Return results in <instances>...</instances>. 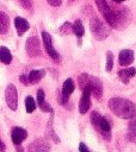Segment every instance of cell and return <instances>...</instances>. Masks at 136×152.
I'll list each match as a JSON object with an SVG mask.
<instances>
[{"mask_svg":"<svg viewBox=\"0 0 136 152\" xmlns=\"http://www.w3.org/2000/svg\"><path fill=\"white\" fill-rule=\"evenodd\" d=\"M89 28H91V32L92 34L94 36V38L97 40H104L109 37L110 34V31L109 28L101 23V20L97 17H93L91 20H89Z\"/></svg>","mask_w":136,"mask_h":152,"instance_id":"277c9868","label":"cell"},{"mask_svg":"<svg viewBox=\"0 0 136 152\" xmlns=\"http://www.w3.org/2000/svg\"><path fill=\"white\" fill-rule=\"evenodd\" d=\"M73 24H70L69 21H66L62 24V26L60 27V33L62 36H67V34H70L73 33Z\"/></svg>","mask_w":136,"mask_h":152,"instance_id":"7402d4cb","label":"cell"},{"mask_svg":"<svg viewBox=\"0 0 136 152\" xmlns=\"http://www.w3.org/2000/svg\"><path fill=\"white\" fill-rule=\"evenodd\" d=\"M91 94L98 100L103 95V84L100 80L94 76H91Z\"/></svg>","mask_w":136,"mask_h":152,"instance_id":"4fadbf2b","label":"cell"},{"mask_svg":"<svg viewBox=\"0 0 136 152\" xmlns=\"http://www.w3.org/2000/svg\"><path fill=\"white\" fill-rule=\"evenodd\" d=\"M44 75H45V71H44V70H32V71L29 74L30 83H31V84L38 83V82L43 78Z\"/></svg>","mask_w":136,"mask_h":152,"instance_id":"d6986e66","label":"cell"},{"mask_svg":"<svg viewBox=\"0 0 136 152\" xmlns=\"http://www.w3.org/2000/svg\"><path fill=\"white\" fill-rule=\"evenodd\" d=\"M14 26H16V30H17L18 36H23L30 28L29 21L26 19L21 18V17H16V19H14Z\"/></svg>","mask_w":136,"mask_h":152,"instance_id":"5bb4252c","label":"cell"},{"mask_svg":"<svg viewBox=\"0 0 136 152\" xmlns=\"http://www.w3.org/2000/svg\"><path fill=\"white\" fill-rule=\"evenodd\" d=\"M78 83H79L81 91H85L87 89L91 90V76L88 74H86V72L80 74L78 77Z\"/></svg>","mask_w":136,"mask_h":152,"instance_id":"2e32d148","label":"cell"},{"mask_svg":"<svg viewBox=\"0 0 136 152\" xmlns=\"http://www.w3.org/2000/svg\"><path fill=\"white\" fill-rule=\"evenodd\" d=\"M134 59H135V55H134V51L130 49H124L118 55V62L122 66L130 65L134 62Z\"/></svg>","mask_w":136,"mask_h":152,"instance_id":"30bf717a","label":"cell"},{"mask_svg":"<svg viewBox=\"0 0 136 152\" xmlns=\"http://www.w3.org/2000/svg\"><path fill=\"white\" fill-rule=\"evenodd\" d=\"M113 2H116V4H120V2H123V1H125V0H112Z\"/></svg>","mask_w":136,"mask_h":152,"instance_id":"d6a6232c","label":"cell"},{"mask_svg":"<svg viewBox=\"0 0 136 152\" xmlns=\"http://www.w3.org/2000/svg\"><path fill=\"white\" fill-rule=\"evenodd\" d=\"M79 151H80V152H91L84 142H80V145H79Z\"/></svg>","mask_w":136,"mask_h":152,"instance_id":"f546056e","label":"cell"},{"mask_svg":"<svg viewBox=\"0 0 136 152\" xmlns=\"http://www.w3.org/2000/svg\"><path fill=\"white\" fill-rule=\"evenodd\" d=\"M16 147V151L17 152H24V148L21 147V145H17V146H14Z\"/></svg>","mask_w":136,"mask_h":152,"instance_id":"1f68e13d","label":"cell"},{"mask_svg":"<svg viewBox=\"0 0 136 152\" xmlns=\"http://www.w3.org/2000/svg\"><path fill=\"white\" fill-rule=\"evenodd\" d=\"M27 137V132L21 127H13L11 131V138L14 146L21 145V141Z\"/></svg>","mask_w":136,"mask_h":152,"instance_id":"8fae6325","label":"cell"},{"mask_svg":"<svg viewBox=\"0 0 136 152\" xmlns=\"http://www.w3.org/2000/svg\"><path fill=\"white\" fill-rule=\"evenodd\" d=\"M0 59L4 64H10L11 61H12V55L10 52V50L6 48V46H1L0 48Z\"/></svg>","mask_w":136,"mask_h":152,"instance_id":"44dd1931","label":"cell"},{"mask_svg":"<svg viewBox=\"0 0 136 152\" xmlns=\"http://www.w3.org/2000/svg\"><path fill=\"white\" fill-rule=\"evenodd\" d=\"M128 139L129 141L136 144V118L131 119L128 125Z\"/></svg>","mask_w":136,"mask_h":152,"instance_id":"e0dca14e","label":"cell"},{"mask_svg":"<svg viewBox=\"0 0 136 152\" xmlns=\"http://www.w3.org/2000/svg\"><path fill=\"white\" fill-rule=\"evenodd\" d=\"M25 109H26L27 113H32L36 109V102H35L33 97L26 96V99H25Z\"/></svg>","mask_w":136,"mask_h":152,"instance_id":"603a6c76","label":"cell"},{"mask_svg":"<svg viewBox=\"0 0 136 152\" xmlns=\"http://www.w3.org/2000/svg\"><path fill=\"white\" fill-rule=\"evenodd\" d=\"M74 82L72 78H67L64 82H63V86H62V91H61V95H60V103L62 106L67 104L68 103V99L70 96V94L74 91Z\"/></svg>","mask_w":136,"mask_h":152,"instance_id":"ba28073f","label":"cell"},{"mask_svg":"<svg viewBox=\"0 0 136 152\" xmlns=\"http://www.w3.org/2000/svg\"><path fill=\"white\" fill-rule=\"evenodd\" d=\"M91 90L87 89L85 91H82V95H81V99H80V102H79V112L81 114H85L89 106H91Z\"/></svg>","mask_w":136,"mask_h":152,"instance_id":"7c38bea8","label":"cell"},{"mask_svg":"<svg viewBox=\"0 0 136 152\" xmlns=\"http://www.w3.org/2000/svg\"><path fill=\"white\" fill-rule=\"evenodd\" d=\"M5 97L7 106L11 110H16L18 107V93L14 84H8L5 90Z\"/></svg>","mask_w":136,"mask_h":152,"instance_id":"8992f818","label":"cell"},{"mask_svg":"<svg viewBox=\"0 0 136 152\" xmlns=\"http://www.w3.org/2000/svg\"><path fill=\"white\" fill-rule=\"evenodd\" d=\"M73 31H74L75 36L79 38V43H80V39H81V37L84 36V33H85L84 24H82V21H81L80 19H78V20L74 21V24H73Z\"/></svg>","mask_w":136,"mask_h":152,"instance_id":"ffe728a7","label":"cell"},{"mask_svg":"<svg viewBox=\"0 0 136 152\" xmlns=\"http://www.w3.org/2000/svg\"><path fill=\"white\" fill-rule=\"evenodd\" d=\"M113 66V55L111 51H107L106 53V71H111Z\"/></svg>","mask_w":136,"mask_h":152,"instance_id":"cb8c5ba5","label":"cell"},{"mask_svg":"<svg viewBox=\"0 0 136 152\" xmlns=\"http://www.w3.org/2000/svg\"><path fill=\"white\" fill-rule=\"evenodd\" d=\"M19 80H20V82L23 83V84H25V86H29V84H31L30 83V80H29V75H20L19 76Z\"/></svg>","mask_w":136,"mask_h":152,"instance_id":"83f0119b","label":"cell"},{"mask_svg":"<svg viewBox=\"0 0 136 152\" xmlns=\"http://www.w3.org/2000/svg\"><path fill=\"white\" fill-rule=\"evenodd\" d=\"M91 122L104 139L110 140V138H111V124L109 122V120L106 118L101 116L97 110H93L91 113Z\"/></svg>","mask_w":136,"mask_h":152,"instance_id":"7a4b0ae2","label":"cell"},{"mask_svg":"<svg viewBox=\"0 0 136 152\" xmlns=\"http://www.w3.org/2000/svg\"><path fill=\"white\" fill-rule=\"evenodd\" d=\"M39 108H41L43 112H50V113H52V108H51L50 104H49L48 102H45V101L39 106Z\"/></svg>","mask_w":136,"mask_h":152,"instance_id":"4316f807","label":"cell"},{"mask_svg":"<svg viewBox=\"0 0 136 152\" xmlns=\"http://www.w3.org/2000/svg\"><path fill=\"white\" fill-rule=\"evenodd\" d=\"M27 152H50V145L45 139L39 138L29 145Z\"/></svg>","mask_w":136,"mask_h":152,"instance_id":"9c48e42d","label":"cell"},{"mask_svg":"<svg viewBox=\"0 0 136 152\" xmlns=\"http://www.w3.org/2000/svg\"><path fill=\"white\" fill-rule=\"evenodd\" d=\"M49 2V5H51L52 7H58L62 2V0H47Z\"/></svg>","mask_w":136,"mask_h":152,"instance_id":"f1b7e54d","label":"cell"},{"mask_svg":"<svg viewBox=\"0 0 136 152\" xmlns=\"http://www.w3.org/2000/svg\"><path fill=\"white\" fill-rule=\"evenodd\" d=\"M136 74V69L135 68H128V69H122L118 71V78L123 82V83H128L130 81V78H132Z\"/></svg>","mask_w":136,"mask_h":152,"instance_id":"9a60e30c","label":"cell"},{"mask_svg":"<svg viewBox=\"0 0 136 152\" xmlns=\"http://www.w3.org/2000/svg\"><path fill=\"white\" fill-rule=\"evenodd\" d=\"M25 50L30 57H38L41 55V43L39 39L35 36L27 38L25 44Z\"/></svg>","mask_w":136,"mask_h":152,"instance_id":"52a82bcc","label":"cell"},{"mask_svg":"<svg viewBox=\"0 0 136 152\" xmlns=\"http://www.w3.org/2000/svg\"><path fill=\"white\" fill-rule=\"evenodd\" d=\"M8 27H10V19L5 12H1L0 13V32H1V34H5L8 31Z\"/></svg>","mask_w":136,"mask_h":152,"instance_id":"ac0fdd59","label":"cell"},{"mask_svg":"<svg viewBox=\"0 0 136 152\" xmlns=\"http://www.w3.org/2000/svg\"><path fill=\"white\" fill-rule=\"evenodd\" d=\"M18 1H19V4L21 5L23 8L29 10V11L32 10V1H31V0H18Z\"/></svg>","mask_w":136,"mask_h":152,"instance_id":"d4e9b609","label":"cell"},{"mask_svg":"<svg viewBox=\"0 0 136 152\" xmlns=\"http://www.w3.org/2000/svg\"><path fill=\"white\" fill-rule=\"evenodd\" d=\"M44 91L42 90V89H39L38 91H37V103H38V106H41L43 102H44Z\"/></svg>","mask_w":136,"mask_h":152,"instance_id":"484cf974","label":"cell"},{"mask_svg":"<svg viewBox=\"0 0 136 152\" xmlns=\"http://www.w3.org/2000/svg\"><path fill=\"white\" fill-rule=\"evenodd\" d=\"M0 150H1V152H5V150H6V147H5V142L1 140L0 141Z\"/></svg>","mask_w":136,"mask_h":152,"instance_id":"4dcf8cb0","label":"cell"},{"mask_svg":"<svg viewBox=\"0 0 136 152\" xmlns=\"http://www.w3.org/2000/svg\"><path fill=\"white\" fill-rule=\"evenodd\" d=\"M42 38H43V44H44L45 51L48 52V55L50 56V58H51L52 61H55L56 63H60L61 58H60L58 52H57V51L54 49V46H52L51 36H50L47 31H42Z\"/></svg>","mask_w":136,"mask_h":152,"instance_id":"5b68a950","label":"cell"},{"mask_svg":"<svg viewBox=\"0 0 136 152\" xmlns=\"http://www.w3.org/2000/svg\"><path fill=\"white\" fill-rule=\"evenodd\" d=\"M109 108L111 112L120 118V119H126L131 120L136 116V104L124 97H112L109 100Z\"/></svg>","mask_w":136,"mask_h":152,"instance_id":"6da1fadb","label":"cell"},{"mask_svg":"<svg viewBox=\"0 0 136 152\" xmlns=\"http://www.w3.org/2000/svg\"><path fill=\"white\" fill-rule=\"evenodd\" d=\"M95 5H97L99 12L104 15L106 23L111 27L116 28V26H117L116 25V10L111 8V6L109 5L107 0H95Z\"/></svg>","mask_w":136,"mask_h":152,"instance_id":"3957f363","label":"cell"}]
</instances>
